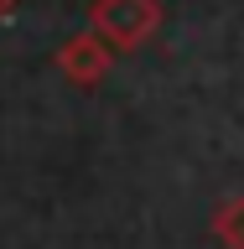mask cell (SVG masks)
Returning a JSON list of instances; mask_svg holds the SVG:
<instances>
[{"mask_svg":"<svg viewBox=\"0 0 244 249\" xmlns=\"http://www.w3.org/2000/svg\"><path fill=\"white\" fill-rule=\"evenodd\" d=\"M62 73L73 78V83H99V73L109 68V52H104V42L99 36H78V42H68L62 47Z\"/></svg>","mask_w":244,"mask_h":249,"instance_id":"2","label":"cell"},{"mask_svg":"<svg viewBox=\"0 0 244 249\" xmlns=\"http://www.w3.org/2000/svg\"><path fill=\"white\" fill-rule=\"evenodd\" d=\"M213 239H218L224 249H244V197L218 202V213H213Z\"/></svg>","mask_w":244,"mask_h":249,"instance_id":"3","label":"cell"},{"mask_svg":"<svg viewBox=\"0 0 244 249\" xmlns=\"http://www.w3.org/2000/svg\"><path fill=\"white\" fill-rule=\"evenodd\" d=\"M94 26L114 47H140L156 26V0H99L94 5Z\"/></svg>","mask_w":244,"mask_h":249,"instance_id":"1","label":"cell"},{"mask_svg":"<svg viewBox=\"0 0 244 249\" xmlns=\"http://www.w3.org/2000/svg\"><path fill=\"white\" fill-rule=\"evenodd\" d=\"M11 5H16V0H0V16H5V11H11Z\"/></svg>","mask_w":244,"mask_h":249,"instance_id":"4","label":"cell"}]
</instances>
